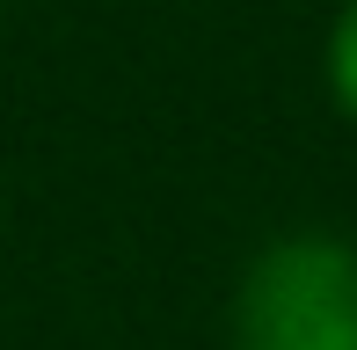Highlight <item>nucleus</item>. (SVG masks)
Segmentation results:
<instances>
[{
  "mask_svg": "<svg viewBox=\"0 0 357 350\" xmlns=\"http://www.w3.org/2000/svg\"><path fill=\"white\" fill-rule=\"evenodd\" d=\"M234 350H357V248L284 234L234 284Z\"/></svg>",
  "mask_w": 357,
  "mask_h": 350,
  "instance_id": "nucleus-1",
  "label": "nucleus"
},
{
  "mask_svg": "<svg viewBox=\"0 0 357 350\" xmlns=\"http://www.w3.org/2000/svg\"><path fill=\"white\" fill-rule=\"evenodd\" d=\"M328 95H335V109L357 124V0L335 15V29H328Z\"/></svg>",
  "mask_w": 357,
  "mask_h": 350,
  "instance_id": "nucleus-2",
  "label": "nucleus"
}]
</instances>
